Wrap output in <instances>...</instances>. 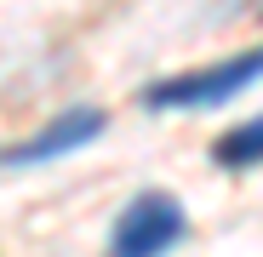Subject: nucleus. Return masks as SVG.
I'll return each instance as SVG.
<instances>
[{
  "mask_svg": "<svg viewBox=\"0 0 263 257\" xmlns=\"http://www.w3.org/2000/svg\"><path fill=\"white\" fill-rule=\"evenodd\" d=\"M212 160L223 166V171H246V166H263V114L229 126L223 137L212 143Z\"/></svg>",
  "mask_w": 263,
  "mask_h": 257,
  "instance_id": "4",
  "label": "nucleus"
},
{
  "mask_svg": "<svg viewBox=\"0 0 263 257\" xmlns=\"http://www.w3.org/2000/svg\"><path fill=\"white\" fill-rule=\"evenodd\" d=\"M103 126H109V114H103V109H69V114H58L52 126H40L29 143L0 149V166H6V171L46 166V160H58V154H74V149H86L92 137H103Z\"/></svg>",
  "mask_w": 263,
  "mask_h": 257,
  "instance_id": "3",
  "label": "nucleus"
},
{
  "mask_svg": "<svg viewBox=\"0 0 263 257\" xmlns=\"http://www.w3.org/2000/svg\"><path fill=\"white\" fill-rule=\"evenodd\" d=\"M178 240H189V218L166 189L132 194L126 211L115 218V229H109V251H120V257H160Z\"/></svg>",
  "mask_w": 263,
  "mask_h": 257,
  "instance_id": "2",
  "label": "nucleus"
},
{
  "mask_svg": "<svg viewBox=\"0 0 263 257\" xmlns=\"http://www.w3.org/2000/svg\"><path fill=\"white\" fill-rule=\"evenodd\" d=\"M263 80V46L240 52V57H223V63H206V69H189V74H172V80H155L143 103L155 114L166 109H217V103H229L235 92H246V86Z\"/></svg>",
  "mask_w": 263,
  "mask_h": 257,
  "instance_id": "1",
  "label": "nucleus"
}]
</instances>
